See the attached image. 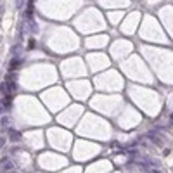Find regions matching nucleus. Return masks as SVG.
I'll return each mask as SVG.
<instances>
[{
  "mask_svg": "<svg viewBox=\"0 0 173 173\" xmlns=\"http://www.w3.org/2000/svg\"><path fill=\"white\" fill-rule=\"evenodd\" d=\"M3 144H5V139H0V149L3 147Z\"/></svg>",
  "mask_w": 173,
  "mask_h": 173,
  "instance_id": "nucleus-4",
  "label": "nucleus"
},
{
  "mask_svg": "<svg viewBox=\"0 0 173 173\" xmlns=\"http://www.w3.org/2000/svg\"><path fill=\"white\" fill-rule=\"evenodd\" d=\"M149 139H152V140H154L156 144H161V140H159V139L156 137V133H149Z\"/></svg>",
  "mask_w": 173,
  "mask_h": 173,
  "instance_id": "nucleus-2",
  "label": "nucleus"
},
{
  "mask_svg": "<svg viewBox=\"0 0 173 173\" xmlns=\"http://www.w3.org/2000/svg\"><path fill=\"white\" fill-rule=\"evenodd\" d=\"M2 125H9V118H2Z\"/></svg>",
  "mask_w": 173,
  "mask_h": 173,
  "instance_id": "nucleus-3",
  "label": "nucleus"
},
{
  "mask_svg": "<svg viewBox=\"0 0 173 173\" xmlns=\"http://www.w3.org/2000/svg\"><path fill=\"white\" fill-rule=\"evenodd\" d=\"M9 135H10V140H19V132H14V130H12Z\"/></svg>",
  "mask_w": 173,
  "mask_h": 173,
  "instance_id": "nucleus-1",
  "label": "nucleus"
}]
</instances>
